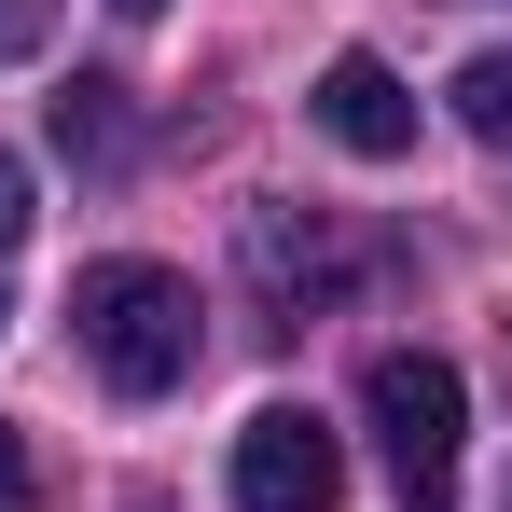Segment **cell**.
Listing matches in <instances>:
<instances>
[{"mask_svg": "<svg viewBox=\"0 0 512 512\" xmlns=\"http://www.w3.org/2000/svg\"><path fill=\"white\" fill-rule=\"evenodd\" d=\"M42 42H56V0H0V70L42 56Z\"/></svg>", "mask_w": 512, "mask_h": 512, "instance_id": "obj_8", "label": "cell"}, {"mask_svg": "<svg viewBox=\"0 0 512 512\" xmlns=\"http://www.w3.org/2000/svg\"><path fill=\"white\" fill-rule=\"evenodd\" d=\"M457 125L471 139H512V56H471L457 70Z\"/></svg>", "mask_w": 512, "mask_h": 512, "instance_id": "obj_7", "label": "cell"}, {"mask_svg": "<svg viewBox=\"0 0 512 512\" xmlns=\"http://www.w3.org/2000/svg\"><path fill=\"white\" fill-rule=\"evenodd\" d=\"M346 499V443L333 416H305V402H263L236 429V512H333Z\"/></svg>", "mask_w": 512, "mask_h": 512, "instance_id": "obj_3", "label": "cell"}, {"mask_svg": "<svg viewBox=\"0 0 512 512\" xmlns=\"http://www.w3.org/2000/svg\"><path fill=\"white\" fill-rule=\"evenodd\" d=\"M111 14H167V0H111Z\"/></svg>", "mask_w": 512, "mask_h": 512, "instance_id": "obj_11", "label": "cell"}, {"mask_svg": "<svg viewBox=\"0 0 512 512\" xmlns=\"http://www.w3.org/2000/svg\"><path fill=\"white\" fill-rule=\"evenodd\" d=\"M0 333H14V291H0Z\"/></svg>", "mask_w": 512, "mask_h": 512, "instance_id": "obj_12", "label": "cell"}, {"mask_svg": "<svg viewBox=\"0 0 512 512\" xmlns=\"http://www.w3.org/2000/svg\"><path fill=\"white\" fill-rule=\"evenodd\" d=\"M70 333H84L97 388L167 402L180 374H194V346H208V319H194V277H180V263L111 250V263H84V277H70Z\"/></svg>", "mask_w": 512, "mask_h": 512, "instance_id": "obj_1", "label": "cell"}, {"mask_svg": "<svg viewBox=\"0 0 512 512\" xmlns=\"http://www.w3.org/2000/svg\"><path fill=\"white\" fill-rule=\"evenodd\" d=\"M360 416H374V457H388L402 512H457V443H471V388H457V360L388 346V360L360 374Z\"/></svg>", "mask_w": 512, "mask_h": 512, "instance_id": "obj_2", "label": "cell"}, {"mask_svg": "<svg viewBox=\"0 0 512 512\" xmlns=\"http://www.w3.org/2000/svg\"><path fill=\"white\" fill-rule=\"evenodd\" d=\"M56 153L70 167H125V84H70L56 97Z\"/></svg>", "mask_w": 512, "mask_h": 512, "instance_id": "obj_6", "label": "cell"}, {"mask_svg": "<svg viewBox=\"0 0 512 512\" xmlns=\"http://www.w3.org/2000/svg\"><path fill=\"white\" fill-rule=\"evenodd\" d=\"M14 236H28V167L0 153V250H14Z\"/></svg>", "mask_w": 512, "mask_h": 512, "instance_id": "obj_10", "label": "cell"}, {"mask_svg": "<svg viewBox=\"0 0 512 512\" xmlns=\"http://www.w3.org/2000/svg\"><path fill=\"white\" fill-rule=\"evenodd\" d=\"M0 512H42V471H28V429H0Z\"/></svg>", "mask_w": 512, "mask_h": 512, "instance_id": "obj_9", "label": "cell"}, {"mask_svg": "<svg viewBox=\"0 0 512 512\" xmlns=\"http://www.w3.org/2000/svg\"><path fill=\"white\" fill-rule=\"evenodd\" d=\"M250 277L277 305H333L346 277H360V250H346L319 208H250Z\"/></svg>", "mask_w": 512, "mask_h": 512, "instance_id": "obj_5", "label": "cell"}, {"mask_svg": "<svg viewBox=\"0 0 512 512\" xmlns=\"http://www.w3.org/2000/svg\"><path fill=\"white\" fill-rule=\"evenodd\" d=\"M305 111H319V139L360 153V167H402V153H416V84H402L388 56H333Z\"/></svg>", "mask_w": 512, "mask_h": 512, "instance_id": "obj_4", "label": "cell"}]
</instances>
